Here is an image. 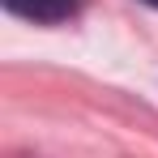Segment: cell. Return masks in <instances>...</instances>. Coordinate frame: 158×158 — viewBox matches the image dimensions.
<instances>
[{
  "instance_id": "6da1fadb",
  "label": "cell",
  "mask_w": 158,
  "mask_h": 158,
  "mask_svg": "<svg viewBox=\"0 0 158 158\" xmlns=\"http://www.w3.org/2000/svg\"><path fill=\"white\" fill-rule=\"evenodd\" d=\"M4 9L17 13V17H26V22L52 26V22H64V17L77 13V0H4Z\"/></svg>"
},
{
  "instance_id": "7a4b0ae2",
  "label": "cell",
  "mask_w": 158,
  "mask_h": 158,
  "mask_svg": "<svg viewBox=\"0 0 158 158\" xmlns=\"http://www.w3.org/2000/svg\"><path fill=\"white\" fill-rule=\"evenodd\" d=\"M145 4H154V9H158V0H145Z\"/></svg>"
}]
</instances>
